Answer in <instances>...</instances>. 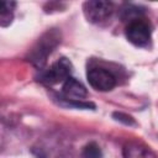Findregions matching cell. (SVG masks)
I'll use <instances>...</instances> for the list:
<instances>
[{
    "label": "cell",
    "mask_w": 158,
    "mask_h": 158,
    "mask_svg": "<svg viewBox=\"0 0 158 158\" xmlns=\"http://www.w3.org/2000/svg\"><path fill=\"white\" fill-rule=\"evenodd\" d=\"M83 157L84 158H102V152L95 142H90L84 147Z\"/></svg>",
    "instance_id": "obj_9"
},
{
    "label": "cell",
    "mask_w": 158,
    "mask_h": 158,
    "mask_svg": "<svg viewBox=\"0 0 158 158\" xmlns=\"http://www.w3.org/2000/svg\"><path fill=\"white\" fill-rule=\"evenodd\" d=\"M151 35L152 31L149 23L141 17L128 22L126 27L127 40L137 47H147L151 42Z\"/></svg>",
    "instance_id": "obj_4"
},
{
    "label": "cell",
    "mask_w": 158,
    "mask_h": 158,
    "mask_svg": "<svg viewBox=\"0 0 158 158\" xmlns=\"http://www.w3.org/2000/svg\"><path fill=\"white\" fill-rule=\"evenodd\" d=\"M58 99H59V102L65 106H73L75 109H95V105L93 102H85L81 100H69L63 96H60Z\"/></svg>",
    "instance_id": "obj_10"
},
{
    "label": "cell",
    "mask_w": 158,
    "mask_h": 158,
    "mask_svg": "<svg viewBox=\"0 0 158 158\" xmlns=\"http://www.w3.org/2000/svg\"><path fill=\"white\" fill-rule=\"evenodd\" d=\"M83 10L89 22L99 25L107 21L111 17L114 12V4L102 0H90L84 2Z\"/></svg>",
    "instance_id": "obj_3"
},
{
    "label": "cell",
    "mask_w": 158,
    "mask_h": 158,
    "mask_svg": "<svg viewBox=\"0 0 158 158\" xmlns=\"http://www.w3.org/2000/svg\"><path fill=\"white\" fill-rule=\"evenodd\" d=\"M63 98L69 100H81L86 98V88L75 78L69 77L63 84Z\"/></svg>",
    "instance_id": "obj_6"
},
{
    "label": "cell",
    "mask_w": 158,
    "mask_h": 158,
    "mask_svg": "<svg viewBox=\"0 0 158 158\" xmlns=\"http://www.w3.org/2000/svg\"><path fill=\"white\" fill-rule=\"evenodd\" d=\"M89 84L99 91H109L116 85L115 75L104 68H91L86 73Z\"/></svg>",
    "instance_id": "obj_5"
},
{
    "label": "cell",
    "mask_w": 158,
    "mask_h": 158,
    "mask_svg": "<svg viewBox=\"0 0 158 158\" xmlns=\"http://www.w3.org/2000/svg\"><path fill=\"white\" fill-rule=\"evenodd\" d=\"M59 33L54 30L46 32L37 42L36 47L32 49L30 54V60L36 65V67H42L46 60L48 54L52 53V51L56 48V46L59 43Z\"/></svg>",
    "instance_id": "obj_1"
},
{
    "label": "cell",
    "mask_w": 158,
    "mask_h": 158,
    "mask_svg": "<svg viewBox=\"0 0 158 158\" xmlns=\"http://www.w3.org/2000/svg\"><path fill=\"white\" fill-rule=\"evenodd\" d=\"M72 63L67 58H60L54 62L48 69H44L40 73L38 80L46 85H54L62 81H65L70 77Z\"/></svg>",
    "instance_id": "obj_2"
},
{
    "label": "cell",
    "mask_w": 158,
    "mask_h": 158,
    "mask_svg": "<svg viewBox=\"0 0 158 158\" xmlns=\"http://www.w3.org/2000/svg\"><path fill=\"white\" fill-rule=\"evenodd\" d=\"M16 2L14 1H0V25L6 27L14 19V9Z\"/></svg>",
    "instance_id": "obj_8"
},
{
    "label": "cell",
    "mask_w": 158,
    "mask_h": 158,
    "mask_svg": "<svg viewBox=\"0 0 158 158\" xmlns=\"http://www.w3.org/2000/svg\"><path fill=\"white\" fill-rule=\"evenodd\" d=\"M123 158H157V156L143 143L130 142L123 147Z\"/></svg>",
    "instance_id": "obj_7"
},
{
    "label": "cell",
    "mask_w": 158,
    "mask_h": 158,
    "mask_svg": "<svg viewBox=\"0 0 158 158\" xmlns=\"http://www.w3.org/2000/svg\"><path fill=\"white\" fill-rule=\"evenodd\" d=\"M114 117H115V120H117V121H120V122H123L125 125H135V120H133L131 116L126 115V114H122V112H114Z\"/></svg>",
    "instance_id": "obj_11"
}]
</instances>
